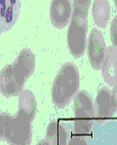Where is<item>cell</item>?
Masks as SVG:
<instances>
[{
	"instance_id": "6da1fadb",
	"label": "cell",
	"mask_w": 117,
	"mask_h": 145,
	"mask_svg": "<svg viewBox=\"0 0 117 145\" xmlns=\"http://www.w3.org/2000/svg\"><path fill=\"white\" fill-rule=\"evenodd\" d=\"M67 31L68 47L75 58L80 57L84 54L86 45L88 22L86 17L72 15Z\"/></svg>"
},
{
	"instance_id": "7a4b0ae2",
	"label": "cell",
	"mask_w": 117,
	"mask_h": 145,
	"mask_svg": "<svg viewBox=\"0 0 117 145\" xmlns=\"http://www.w3.org/2000/svg\"><path fill=\"white\" fill-rule=\"evenodd\" d=\"M106 50L102 33L96 28L93 29L88 37L87 51L90 63L94 69H101Z\"/></svg>"
},
{
	"instance_id": "3957f363",
	"label": "cell",
	"mask_w": 117,
	"mask_h": 145,
	"mask_svg": "<svg viewBox=\"0 0 117 145\" xmlns=\"http://www.w3.org/2000/svg\"><path fill=\"white\" fill-rule=\"evenodd\" d=\"M72 11L70 0H53L51 6L50 14L54 25L59 29L67 26L71 18Z\"/></svg>"
},
{
	"instance_id": "277c9868",
	"label": "cell",
	"mask_w": 117,
	"mask_h": 145,
	"mask_svg": "<svg viewBox=\"0 0 117 145\" xmlns=\"http://www.w3.org/2000/svg\"><path fill=\"white\" fill-rule=\"evenodd\" d=\"M117 46L113 45L106 49L101 68L104 79L108 81L117 78Z\"/></svg>"
},
{
	"instance_id": "5b68a950",
	"label": "cell",
	"mask_w": 117,
	"mask_h": 145,
	"mask_svg": "<svg viewBox=\"0 0 117 145\" xmlns=\"http://www.w3.org/2000/svg\"><path fill=\"white\" fill-rule=\"evenodd\" d=\"M110 6L108 0H94L92 8L93 19L99 27L105 28L110 16Z\"/></svg>"
},
{
	"instance_id": "8992f818",
	"label": "cell",
	"mask_w": 117,
	"mask_h": 145,
	"mask_svg": "<svg viewBox=\"0 0 117 145\" xmlns=\"http://www.w3.org/2000/svg\"><path fill=\"white\" fill-rule=\"evenodd\" d=\"M90 0H74V9L87 15Z\"/></svg>"
},
{
	"instance_id": "52a82bcc",
	"label": "cell",
	"mask_w": 117,
	"mask_h": 145,
	"mask_svg": "<svg viewBox=\"0 0 117 145\" xmlns=\"http://www.w3.org/2000/svg\"><path fill=\"white\" fill-rule=\"evenodd\" d=\"M116 17L112 20L110 29L111 39L113 45L117 46Z\"/></svg>"
},
{
	"instance_id": "ba28073f",
	"label": "cell",
	"mask_w": 117,
	"mask_h": 145,
	"mask_svg": "<svg viewBox=\"0 0 117 145\" xmlns=\"http://www.w3.org/2000/svg\"><path fill=\"white\" fill-rule=\"evenodd\" d=\"M1 116L0 115V137L2 134V118Z\"/></svg>"
}]
</instances>
